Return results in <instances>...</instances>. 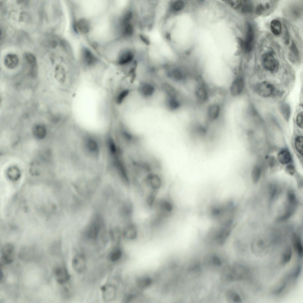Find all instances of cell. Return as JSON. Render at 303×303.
Listing matches in <instances>:
<instances>
[{"label":"cell","mask_w":303,"mask_h":303,"mask_svg":"<svg viewBox=\"0 0 303 303\" xmlns=\"http://www.w3.org/2000/svg\"><path fill=\"white\" fill-rule=\"evenodd\" d=\"M285 207L283 213L278 217V220L283 221L289 218L295 212L298 205V200L295 193L289 191L287 193Z\"/></svg>","instance_id":"6da1fadb"},{"label":"cell","mask_w":303,"mask_h":303,"mask_svg":"<svg viewBox=\"0 0 303 303\" xmlns=\"http://www.w3.org/2000/svg\"><path fill=\"white\" fill-rule=\"evenodd\" d=\"M154 206L156 210L155 216L161 220L170 216L173 209L171 202L164 198L156 200Z\"/></svg>","instance_id":"7a4b0ae2"},{"label":"cell","mask_w":303,"mask_h":303,"mask_svg":"<svg viewBox=\"0 0 303 303\" xmlns=\"http://www.w3.org/2000/svg\"><path fill=\"white\" fill-rule=\"evenodd\" d=\"M262 63L264 68L271 72L277 71L279 68V63L274 56V53L272 51H268L262 56Z\"/></svg>","instance_id":"3957f363"},{"label":"cell","mask_w":303,"mask_h":303,"mask_svg":"<svg viewBox=\"0 0 303 303\" xmlns=\"http://www.w3.org/2000/svg\"><path fill=\"white\" fill-rule=\"evenodd\" d=\"M14 246L12 244L7 243L4 245L1 250V264H8L13 260Z\"/></svg>","instance_id":"277c9868"},{"label":"cell","mask_w":303,"mask_h":303,"mask_svg":"<svg viewBox=\"0 0 303 303\" xmlns=\"http://www.w3.org/2000/svg\"><path fill=\"white\" fill-rule=\"evenodd\" d=\"M195 99L198 103L203 104L208 100L209 94L207 88L203 82L199 83L194 91Z\"/></svg>","instance_id":"5b68a950"},{"label":"cell","mask_w":303,"mask_h":303,"mask_svg":"<svg viewBox=\"0 0 303 303\" xmlns=\"http://www.w3.org/2000/svg\"><path fill=\"white\" fill-rule=\"evenodd\" d=\"M101 291L103 300L106 302H110L114 300L116 294V286L112 284L106 283L101 287Z\"/></svg>","instance_id":"8992f818"},{"label":"cell","mask_w":303,"mask_h":303,"mask_svg":"<svg viewBox=\"0 0 303 303\" xmlns=\"http://www.w3.org/2000/svg\"><path fill=\"white\" fill-rule=\"evenodd\" d=\"M255 89L258 95L265 98H268L271 96L274 91L273 85L266 81L259 83L256 85Z\"/></svg>","instance_id":"52a82bcc"},{"label":"cell","mask_w":303,"mask_h":303,"mask_svg":"<svg viewBox=\"0 0 303 303\" xmlns=\"http://www.w3.org/2000/svg\"><path fill=\"white\" fill-rule=\"evenodd\" d=\"M72 265L75 272L78 274L83 273L86 267V260L84 255L80 253L75 255L72 259Z\"/></svg>","instance_id":"ba28073f"},{"label":"cell","mask_w":303,"mask_h":303,"mask_svg":"<svg viewBox=\"0 0 303 303\" xmlns=\"http://www.w3.org/2000/svg\"><path fill=\"white\" fill-rule=\"evenodd\" d=\"M254 36V30L252 25L248 23L246 37L243 44V48L246 53L250 52L253 49Z\"/></svg>","instance_id":"9c48e42d"},{"label":"cell","mask_w":303,"mask_h":303,"mask_svg":"<svg viewBox=\"0 0 303 303\" xmlns=\"http://www.w3.org/2000/svg\"><path fill=\"white\" fill-rule=\"evenodd\" d=\"M245 85L244 78L241 76H237L231 83L230 88L231 95L236 96L240 94L243 91Z\"/></svg>","instance_id":"30bf717a"},{"label":"cell","mask_w":303,"mask_h":303,"mask_svg":"<svg viewBox=\"0 0 303 303\" xmlns=\"http://www.w3.org/2000/svg\"><path fill=\"white\" fill-rule=\"evenodd\" d=\"M54 274L57 282L60 285L64 284L70 279V274L67 269L65 266H61L56 268Z\"/></svg>","instance_id":"8fae6325"},{"label":"cell","mask_w":303,"mask_h":303,"mask_svg":"<svg viewBox=\"0 0 303 303\" xmlns=\"http://www.w3.org/2000/svg\"><path fill=\"white\" fill-rule=\"evenodd\" d=\"M135 57V53L132 49H126L121 51L118 57L117 62L121 65H126L131 62Z\"/></svg>","instance_id":"7c38bea8"},{"label":"cell","mask_w":303,"mask_h":303,"mask_svg":"<svg viewBox=\"0 0 303 303\" xmlns=\"http://www.w3.org/2000/svg\"><path fill=\"white\" fill-rule=\"evenodd\" d=\"M221 112V107L217 103H213L209 105L207 109V115L209 121L212 122L217 120L219 117Z\"/></svg>","instance_id":"4fadbf2b"},{"label":"cell","mask_w":303,"mask_h":303,"mask_svg":"<svg viewBox=\"0 0 303 303\" xmlns=\"http://www.w3.org/2000/svg\"><path fill=\"white\" fill-rule=\"evenodd\" d=\"M137 230L136 225L132 222H130L125 228L123 232V235L128 239L134 240L137 237Z\"/></svg>","instance_id":"5bb4252c"},{"label":"cell","mask_w":303,"mask_h":303,"mask_svg":"<svg viewBox=\"0 0 303 303\" xmlns=\"http://www.w3.org/2000/svg\"><path fill=\"white\" fill-rule=\"evenodd\" d=\"M168 75L171 78L177 81H180L186 77L185 72L181 68L176 67L173 68L168 72Z\"/></svg>","instance_id":"9a60e30c"},{"label":"cell","mask_w":303,"mask_h":303,"mask_svg":"<svg viewBox=\"0 0 303 303\" xmlns=\"http://www.w3.org/2000/svg\"><path fill=\"white\" fill-rule=\"evenodd\" d=\"M19 59L17 56L15 54L10 53L5 57L4 60V65L7 68L13 69L18 65Z\"/></svg>","instance_id":"2e32d148"},{"label":"cell","mask_w":303,"mask_h":303,"mask_svg":"<svg viewBox=\"0 0 303 303\" xmlns=\"http://www.w3.org/2000/svg\"><path fill=\"white\" fill-rule=\"evenodd\" d=\"M155 89L151 84L148 83H143L140 85L139 91L143 96L148 97L152 96L154 93Z\"/></svg>","instance_id":"e0dca14e"},{"label":"cell","mask_w":303,"mask_h":303,"mask_svg":"<svg viewBox=\"0 0 303 303\" xmlns=\"http://www.w3.org/2000/svg\"><path fill=\"white\" fill-rule=\"evenodd\" d=\"M274 1H265V2L260 3L257 6L255 10L257 15H260L266 11L272 9L274 4Z\"/></svg>","instance_id":"ac0fdd59"},{"label":"cell","mask_w":303,"mask_h":303,"mask_svg":"<svg viewBox=\"0 0 303 303\" xmlns=\"http://www.w3.org/2000/svg\"><path fill=\"white\" fill-rule=\"evenodd\" d=\"M277 158L279 162L283 165L290 163L292 160L290 152L286 149H283L278 154Z\"/></svg>","instance_id":"d6986e66"},{"label":"cell","mask_w":303,"mask_h":303,"mask_svg":"<svg viewBox=\"0 0 303 303\" xmlns=\"http://www.w3.org/2000/svg\"><path fill=\"white\" fill-rule=\"evenodd\" d=\"M82 57L84 63L87 65H91L96 61V57L92 52L86 48L82 50Z\"/></svg>","instance_id":"ffe728a7"},{"label":"cell","mask_w":303,"mask_h":303,"mask_svg":"<svg viewBox=\"0 0 303 303\" xmlns=\"http://www.w3.org/2000/svg\"><path fill=\"white\" fill-rule=\"evenodd\" d=\"M166 103L168 109L172 111L177 109L180 106V103L177 96H167Z\"/></svg>","instance_id":"44dd1931"},{"label":"cell","mask_w":303,"mask_h":303,"mask_svg":"<svg viewBox=\"0 0 303 303\" xmlns=\"http://www.w3.org/2000/svg\"><path fill=\"white\" fill-rule=\"evenodd\" d=\"M292 243L294 248L300 257H302L303 248L302 244L299 237L296 234H294L292 237Z\"/></svg>","instance_id":"7402d4cb"},{"label":"cell","mask_w":303,"mask_h":303,"mask_svg":"<svg viewBox=\"0 0 303 303\" xmlns=\"http://www.w3.org/2000/svg\"><path fill=\"white\" fill-rule=\"evenodd\" d=\"M254 7L251 1L249 0L242 1L241 5L238 9L244 14H249L252 13L254 10Z\"/></svg>","instance_id":"603a6c76"},{"label":"cell","mask_w":303,"mask_h":303,"mask_svg":"<svg viewBox=\"0 0 303 303\" xmlns=\"http://www.w3.org/2000/svg\"><path fill=\"white\" fill-rule=\"evenodd\" d=\"M279 110L283 118L288 121L291 115V109L289 105L285 102L282 103L279 106Z\"/></svg>","instance_id":"cb8c5ba5"},{"label":"cell","mask_w":303,"mask_h":303,"mask_svg":"<svg viewBox=\"0 0 303 303\" xmlns=\"http://www.w3.org/2000/svg\"><path fill=\"white\" fill-rule=\"evenodd\" d=\"M54 77L60 83H63L65 80V72L61 66L57 65L54 70Z\"/></svg>","instance_id":"d4e9b609"},{"label":"cell","mask_w":303,"mask_h":303,"mask_svg":"<svg viewBox=\"0 0 303 303\" xmlns=\"http://www.w3.org/2000/svg\"><path fill=\"white\" fill-rule=\"evenodd\" d=\"M152 280L148 277H140L136 280V284L139 288L144 289L149 286L152 284Z\"/></svg>","instance_id":"484cf974"},{"label":"cell","mask_w":303,"mask_h":303,"mask_svg":"<svg viewBox=\"0 0 303 303\" xmlns=\"http://www.w3.org/2000/svg\"><path fill=\"white\" fill-rule=\"evenodd\" d=\"M288 9V14L294 19L298 18L301 16L302 9L301 7L299 5L294 4L291 6Z\"/></svg>","instance_id":"4316f807"},{"label":"cell","mask_w":303,"mask_h":303,"mask_svg":"<svg viewBox=\"0 0 303 303\" xmlns=\"http://www.w3.org/2000/svg\"><path fill=\"white\" fill-rule=\"evenodd\" d=\"M270 28L272 32L276 36H278L281 33L282 26L280 22L278 20L273 19L270 23Z\"/></svg>","instance_id":"83f0119b"},{"label":"cell","mask_w":303,"mask_h":303,"mask_svg":"<svg viewBox=\"0 0 303 303\" xmlns=\"http://www.w3.org/2000/svg\"><path fill=\"white\" fill-rule=\"evenodd\" d=\"M122 252L119 248H115L110 252L109 256V260L112 262H116L121 257Z\"/></svg>","instance_id":"f1b7e54d"},{"label":"cell","mask_w":303,"mask_h":303,"mask_svg":"<svg viewBox=\"0 0 303 303\" xmlns=\"http://www.w3.org/2000/svg\"><path fill=\"white\" fill-rule=\"evenodd\" d=\"M79 30L83 33L88 32L90 29V24L86 19L82 18L78 20L77 25Z\"/></svg>","instance_id":"f546056e"},{"label":"cell","mask_w":303,"mask_h":303,"mask_svg":"<svg viewBox=\"0 0 303 303\" xmlns=\"http://www.w3.org/2000/svg\"><path fill=\"white\" fill-rule=\"evenodd\" d=\"M157 191H156L151 190L146 196V203L148 206L150 208L154 206L156 201V194Z\"/></svg>","instance_id":"4dcf8cb0"},{"label":"cell","mask_w":303,"mask_h":303,"mask_svg":"<svg viewBox=\"0 0 303 303\" xmlns=\"http://www.w3.org/2000/svg\"><path fill=\"white\" fill-rule=\"evenodd\" d=\"M290 54L292 56L290 57L291 61L295 63L297 60L299 55V50L294 41H292L290 47Z\"/></svg>","instance_id":"1f68e13d"},{"label":"cell","mask_w":303,"mask_h":303,"mask_svg":"<svg viewBox=\"0 0 303 303\" xmlns=\"http://www.w3.org/2000/svg\"><path fill=\"white\" fill-rule=\"evenodd\" d=\"M303 138L301 136L296 137L294 141V146L297 152L302 156L303 154Z\"/></svg>","instance_id":"d6a6232c"},{"label":"cell","mask_w":303,"mask_h":303,"mask_svg":"<svg viewBox=\"0 0 303 303\" xmlns=\"http://www.w3.org/2000/svg\"><path fill=\"white\" fill-rule=\"evenodd\" d=\"M261 173V170L259 166L256 165L253 167L251 172V177L254 183L258 182L260 179Z\"/></svg>","instance_id":"836d02e7"},{"label":"cell","mask_w":303,"mask_h":303,"mask_svg":"<svg viewBox=\"0 0 303 303\" xmlns=\"http://www.w3.org/2000/svg\"><path fill=\"white\" fill-rule=\"evenodd\" d=\"M292 255V252L290 247H287L285 250L283 254L281 263L283 265L288 263L291 260Z\"/></svg>","instance_id":"e575fe53"},{"label":"cell","mask_w":303,"mask_h":303,"mask_svg":"<svg viewBox=\"0 0 303 303\" xmlns=\"http://www.w3.org/2000/svg\"><path fill=\"white\" fill-rule=\"evenodd\" d=\"M25 58L27 63L31 67L32 69L36 67L37 61L35 56L30 53H26L25 55Z\"/></svg>","instance_id":"d590c367"},{"label":"cell","mask_w":303,"mask_h":303,"mask_svg":"<svg viewBox=\"0 0 303 303\" xmlns=\"http://www.w3.org/2000/svg\"><path fill=\"white\" fill-rule=\"evenodd\" d=\"M130 92L128 89H125L122 91L118 95L116 99V101L117 104H121L128 95Z\"/></svg>","instance_id":"8d00e7d4"},{"label":"cell","mask_w":303,"mask_h":303,"mask_svg":"<svg viewBox=\"0 0 303 303\" xmlns=\"http://www.w3.org/2000/svg\"><path fill=\"white\" fill-rule=\"evenodd\" d=\"M290 35L288 29L285 24L284 25L283 41L285 44L288 45L289 42Z\"/></svg>","instance_id":"74e56055"},{"label":"cell","mask_w":303,"mask_h":303,"mask_svg":"<svg viewBox=\"0 0 303 303\" xmlns=\"http://www.w3.org/2000/svg\"><path fill=\"white\" fill-rule=\"evenodd\" d=\"M303 112H299L296 115V122L297 125L302 129L303 128Z\"/></svg>","instance_id":"f35d334b"},{"label":"cell","mask_w":303,"mask_h":303,"mask_svg":"<svg viewBox=\"0 0 303 303\" xmlns=\"http://www.w3.org/2000/svg\"><path fill=\"white\" fill-rule=\"evenodd\" d=\"M285 170L286 173L290 175H293L295 172L294 166L291 164L289 165L286 167Z\"/></svg>","instance_id":"ab89813d"},{"label":"cell","mask_w":303,"mask_h":303,"mask_svg":"<svg viewBox=\"0 0 303 303\" xmlns=\"http://www.w3.org/2000/svg\"><path fill=\"white\" fill-rule=\"evenodd\" d=\"M229 294L233 301L238 302H239L241 301V298L238 294L233 293H229Z\"/></svg>","instance_id":"60d3db41"},{"label":"cell","mask_w":303,"mask_h":303,"mask_svg":"<svg viewBox=\"0 0 303 303\" xmlns=\"http://www.w3.org/2000/svg\"><path fill=\"white\" fill-rule=\"evenodd\" d=\"M205 127H206V126H205ZM206 128H207V127H206Z\"/></svg>","instance_id":"b9f144b4"}]
</instances>
